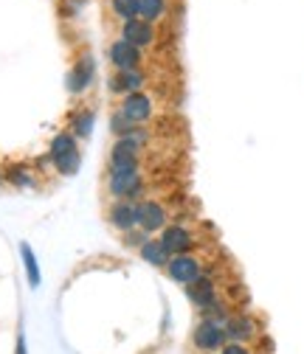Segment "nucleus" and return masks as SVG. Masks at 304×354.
Masks as SVG:
<instances>
[{"label":"nucleus","instance_id":"1","mask_svg":"<svg viewBox=\"0 0 304 354\" xmlns=\"http://www.w3.org/2000/svg\"><path fill=\"white\" fill-rule=\"evenodd\" d=\"M147 189L141 169H107V194L110 200H129L138 203Z\"/></svg>","mask_w":304,"mask_h":354},{"label":"nucleus","instance_id":"2","mask_svg":"<svg viewBox=\"0 0 304 354\" xmlns=\"http://www.w3.org/2000/svg\"><path fill=\"white\" fill-rule=\"evenodd\" d=\"M48 160L54 163L57 174L62 177H73L82 166V152H79V141L71 132H57L48 147Z\"/></svg>","mask_w":304,"mask_h":354},{"label":"nucleus","instance_id":"3","mask_svg":"<svg viewBox=\"0 0 304 354\" xmlns=\"http://www.w3.org/2000/svg\"><path fill=\"white\" fill-rule=\"evenodd\" d=\"M163 273H166V279L169 281H175V284H192V281H197L200 276H206L208 273V264H206V259L200 256V253H181V256H172L169 259V264L163 268Z\"/></svg>","mask_w":304,"mask_h":354},{"label":"nucleus","instance_id":"4","mask_svg":"<svg viewBox=\"0 0 304 354\" xmlns=\"http://www.w3.org/2000/svg\"><path fill=\"white\" fill-rule=\"evenodd\" d=\"M229 343V335H226V321H217V318H203L195 324L192 329V346L203 354H217L223 346Z\"/></svg>","mask_w":304,"mask_h":354},{"label":"nucleus","instance_id":"5","mask_svg":"<svg viewBox=\"0 0 304 354\" xmlns=\"http://www.w3.org/2000/svg\"><path fill=\"white\" fill-rule=\"evenodd\" d=\"M127 124L133 127H144L155 118V96L147 93V91H138V93H129L118 102V110H116Z\"/></svg>","mask_w":304,"mask_h":354},{"label":"nucleus","instance_id":"6","mask_svg":"<svg viewBox=\"0 0 304 354\" xmlns=\"http://www.w3.org/2000/svg\"><path fill=\"white\" fill-rule=\"evenodd\" d=\"M136 219H138V228L152 236V234H161L169 225V208L161 200L141 197L136 203Z\"/></svg>","mask_w":304,"mask_h":354},{"label":"nucleus","instance_id":"7","mask_svg":"<svg viewBox=\"0 0 304 354\" xmlns=\"http://www.w3.org/2000/svg\"><path fill=\"white\" fill-rule=\"evenodd\" d=\"M184 292H186L189 304L197 309V313H206V309H211V306L220 304V281H217L214 273H206V276H200L197 281L186 284Z\"/></svg>","mask_w":304,"mask_h":354},{"label":"nucleus","instance_id":"8","mask_svg":"<svg viewBox=\"0 0 304 354\" xmlns=\"http://www.w3.org/2000/svg\"><path fill=\"white\" fill-rule=\"evenodd\" d=\"M107 62L113 71H141L147 59H144V51H138L136 46H129V42L118 37L107 46Z\"/></svg>","mask_w":304,"mask_h":354},{"label":"nucleus","instance_id":"9","mask_svg":"<svg viewBox=\"0 0 304 354\" xmlns=\"http://www.w3.org/2000/svg\"><path fill=\"white\" fill-rule=\"evenodd\" d=\"M158 239L163 242V248H166L172 256L192 253V250L197 248V234H195V228L181 225V223H169V225L161 231V236H158Z\"/></svg>","mask_w":304,"mask_h":354},{"label":"nucleus","instance_id":"10","mask_svg":"<svg viewBox=\"0 0 304 354\" xmlns=\"http://www.w3.org/2000/svg\"><path fill=\"white\" fill-rule=\"evenodd\" d=\"M147 71H113L110 79H107V93L116 96V99H124L129 93H138V91H147Z\"/></svg>","mask_w":304,"mask_h":354},{"label":"nucleus","instance_id":"11","mask_svg":"<svg viewBox=\"0 0 304 354\" xmlns=\"http://www.w3.org/2000/svg\"><path fill=\"white\" fill-rule=\"evenodd\" d=\"M121 39L129 42V46H136L138 51H147V48H152L158 42V28L152 23L136 17V20L121 23Z\"/></svg>","mask_w":304,"mask_h":354},{"label":"nucleus","instance_id":"12","mask_svg":"<svg viewBox=\"0 0 304 354\" xmlns=\"http://www.w3.org/2000/svg\"><path fill=\"white\" fill-rule=\"evenodd\" d=\"M259 332H262L259 329V321L248 313H231L226 318V335L231 343H251L259 337Z\"/></svg>","mask_w":304,"mask_h":354},{"label":"nucleus","instance_id":"13","mask_svg":"<svg viewBox=\"0 0 304 354\" xmlns=\"http://www.w3.org/2000/svg\"><path fill=\"white\" fill-rule=\"evenodd\" d=\"M107 225L118 234H127V231H133L138 228V219H136V203H129V200H113L107 205Z\"/></svg>","mask_w":304,"mask_h":354},{"label":"nucleus","instance_id":"14","mask_svg":"<svg viewBox=\"0 0 304 354\" xmlns=\"http://www.w3.org/2000/svg\"><path fill=\"white\" fill-rule=\"evenodd\" d=\"M93 79H96V62H93L91 54H84V57H79V59L73 62V68L68 71V93H73V96L84 93V91H88V87L93 84Z\"/></svg>","mask_w":304,"mask_h":354},{"label":"nucleus","instance_id":"15","mask_svg":"<svg viewBox=\"0 0 304 354\" xmlns=\"http://www.w3.org/2000/svg\"><path fill=\"white\" fill-rule=\"evenodd\" d=\"M3 180L9 186H15V189L26 192V189H34L37 186V171L28 163H9L3 169Z\"/></svg>","mask_w":304,"mask_h":354},{"label":"nucleus","instance_id":"16","mask_svg":"<svg viewBox=\"0 0 304 354\" xmlns=\"http://www.w3.org/2000/svg\"><path fill=\"white\" fill-rule=\"evenodd\" d=\"M138 256L150 264V268H158V270H163L166 264H169V259H172V253L163 248V242H161L158 236H150V239L138 248Z\"/></svg>","mask_w":304,"mask_h":354},{"label":"nucleus","instance_id":"17","mask_svg":"<svg viewBox=\"0 0 304 354\" xmlns=\"http://www.w3.org/2000/svg\"><path fill=\"white\" fill-rule=\"evenodd\" d=\"M169 0H138V17L141 20H147V23H161V20H166V15H169Z\"/></svg>","mask_w":304,"mask_h":354},{"label":"nucleus","instance_id":"18","mask_svg":"<svg viewBox=\"0 0 304 354\" xmlns=\"http://www.w3.org/2000/svg\"><path fill=\"white\" fill-rule=\"evenodd\" d=\"M96 124V113L91 107H84V110H76L71 115V136L79 141V138H88L91 136V129Z\"/></svg>","mask_w":304,"mask_h":354},{"label":"nucleus","instance_id":"19","mask_svg":"<svg viewBox=\"0 0 304 354\" xmlns=\"http://www.w3.org/2000/svg\"><path fill=\"white\" fill-rule=\"evenodd\" d=\"M20 256H23V268H26L28 287H31V290H37V287H39V281H42V276H39V264H37V256H34V250L28 248V242H23V245H20Z\"/></svg>","mask_w":304,"mask_h":354},{"label":"nucleus","instance_id":"20","mask_svg":"<svg viewBox=\"0 0 304 354\" xmlns=\"http://www.w3.org/2000/svg\"><path fill=\"white\" fill-rule=\"evenodd\" d=\"M110 12L121 23L136 20L138 17V0H110Z\"/></svg>","mask_w":304,"mask_h":354},{"label":"nucleus","instance_id":"21","mask_svg":"<svg viewBox=\"0 0 304 354\" xmlns=\"http://www.w3.org/2000/svg\"><path fill=\"white\" fill-rule=\"evenodd\" d=\"M147 239H150V234H144L141 228H133V231L121 234V245H124V248H133V250H138V248H141Z\"/></svg>","mask_w":304,"mask_h":354},{"label":"nucleus","instance_id":"22","mask_svg":"<svg viewBox=\"0 0 304 354\" xmlns=\"http://www.w3.org/2000/svg\"><path fill=\"white\" fill-rule=\"evenodd\" d=\"M217 354H253V348H251L248 343H231V340H229Z\"/></svg>","mask_w":304,"mask_h":354},{"label":"nucleus","instance_id":"23","mask_svg":"<svg viewBox=\"0 0 304 354\" xmlns=\"http://www.w3.org/2000/svg\"><path fill=\"white\" fill-rule=\"evenodd\" d=\"M15 354H28V348H26V335H23V332H17V343H15Z\"/></svg>","mask_w":304,"mask_h":354},{"label":"nucleus","instance_id":"24","mask_svg":"<svg viewBox=\"0 0 304 354\" xmlns=\"http://www.w3.org/2000/svg\"><path fill=\"white\" fill-rule=\"evenodd\" d=\"M0 186H3V169H0Z\"/></svg>","mask_w":304,"mask_h":354}]
</instances>
